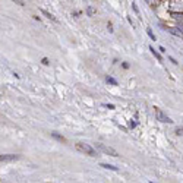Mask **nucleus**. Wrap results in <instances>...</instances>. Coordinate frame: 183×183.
<instances>
[{
    "instance_id": "20",
    "label": "nucleus",
    "mask_w": 183,
    "mask_h": 183,
    "mask_svg": "<svg viewBox=\"0 0 183 183\" xmlns=\"http://www.w3.org/2000/svg\"><path fill=\"white\" fill-rule=\"evenodd\" d=\"M170 60L173 62V63H174V65H177V60H176V59H173V57H170Z\"/></svg>"
},
{
    "instance_id": "16",
    "label": "nucleus",
    "mask_w": 183,
    "mask_h": 183,
    "mask_svg": "<svg viewBox=\"0 0 183 183\" xmlns=\"http://www.w3.org/2000/svg\"><path fill=\"white\" fill-rule=\"evenodd\" d=\"M13 2H15V3H18L19 6H24V5H25V2H24V0H13Z\"/></svg>"
},
{
    "instance_id": "4",
    "label": "nucleus",
    "mask_w": 183,
    "mask_h": 183,
    "mask_svg": "<svg viewBox=\"0 0 183 183\" xmlns=\"http://www.w3.org/2000/svg\"><path fill=\"white\" fill-rule=\"evenodd\" d=\"M167 31L173 35H176V37H183V32L179 29V28H167Z\"/></svg>"
},
{
    "instance_id": "5",
    "label": "nucleus",
    "mask_w": 183,
    "mask_h": 183,
    "mask_svg": "<svg viewBox=\"0 0 183 183\" xmlns=\"http://www.w3.org/2000/svg\"><path fill=\"white\" fill-rule=\"evenodd\" d=\"M9 160H18V155H0V161H9Z\"/></svg>"
},
{
    "instance_id": "13",
    "label": "nucleus",
    "mask_w": 183,
    "mask_h": 183,
    "mask_svg": "<svg viewBox=\"0 0 183 183\" xmlns=\"http://www.w3.org/2000/svg\"><path fill=\"white\" fill-rule=\"evenodd\" d=\"M86 12H88V15H90V16H92V15H94V13H95V10H94V7H88V10H86Z\"/></svg>"
},
{
    "instance_id": "19",
    "label": "nucleus",
    "mask_w": 183,
    "mask_h": 183,
    "mask_svg": "<svg viewBox=\"0 0 183 183\" xmlns=\"http://www.w3.org/2000/svg\"><path fill=\"white\" fill-rule=\"evenodd\" d=\"M104 107H107V109H114V105L113 104H104Z\"/></svg>"
},
{
    "instance_id": "1",
    "label": "nucleus",
    "mask_w": 183,
    "mask_h": 183,
    "mask_svg": "<svg viewBox=\"0 0 183 183\" xmlns=\"http://www.w3.org/2000/svg\"><path fill=\"white\" fill-rule=\"evenodd\" d=\"M76 148H78L81 152L88 154V155H91V157H98V150L97 148H92L91 145L84 144V142H79V144H76Z\"/></svg>"
},
{
    "instance_id": "3",
    "label": "nucleus",
    "mask_w": 183,
    "mask_h": 183,
    "mask_svg": "<svg viewBox=\"0 0 183 183\" xmlns=\"http://www.w3.org/2000/svg\"><path fill=\"white\" fill-rule=\"evenodd\" d=\"M155 117H157L158 122H163V123H173V120H171L167 114H164L161 110H158V109H155Z\"/></svg>"
},
{
    "instance_id": "9",
    "label": "nucleus",
    "mask_w": 183,
    "mask_h": 183,
    "mask_svg": "<svg viewBox=\"0 0 183 183\" xmlns=\"http://www.w3.org/2000/svg\"><path fill=\"white\" fill-rule=\"evenodd\" d=\"M105 81H107L109 84H111V85H117V81H116L114 78H111V76H107V78H105Z\"/></svg>"
},
{
    "instance_id": "14",
    "label": "nucleus",
    "mask_w": 183,
    "mask_h": 183,
    "mask_svg": "<svg viewBox=\"0 0 183 183\" xmlns=\"http://www.w3.org/2000/svg\"><path fill=\"white\" fill-rule=\"evenodd\" d=\"M135 126H136V122H135V120H131V122H129V128H131V129H133Z\"/></svg>"
},
{
    "instance_id": "8",
    "label": "nucleus",
    "mask_w": 183,
    "mask_h": 183,
    "mask_svg": "<svg viewBox=\"0 0 183 183\" xmlns=\"http://www.w3.org/2000/svg\"><path fill=\"white\" fill-rule=\"evenodd\" d=\"M41 12L44 13V15H46L47 18H48V19H51L53 22H57V19H56V18H54V16H53L51 13H48V12H47V10H44V9H41Z\"/></svg>"
},
{
    "instance_id": "17",
    "label": "nucleus",
    "mask_w": 183,
    "mask_h": 183,
    "mask_svg": "<svg viewBox=\"0 0 183 183\" xmlns=\"http://www.w3.org/2000/svg\"><path fill=\"white\" fill-rule=\"evenodd\" d=\"M132 6H133V10H135V12L139 13V10H138V7H136V5H135V3H132Z\"/></svg>"
},
{
    "instance_id": "10",
    "label": "nucleus",
    "mask_w": 183,
    "mask_h": 183,
    "mask_svg": "<svg viewBox=\"0 0 183 183\" xmlns=\"http://www.w3.org/2000/svg\"><path fill=\"white\" fill-rule=\"evenodd\" d=\"M51 136H53V138H56L57 141H62V142H65V138H63V136H60V135H57L56 132H53V133H51Z\"/></svg>"
},
{
    "instance_id": "11",
    "label": "nucleus",
    "mask_w": 183,
    "mask_h": 183,
    "mask_svg": "<svg viewBox=\"0 0 183 183\" xmlns=\"http://www.w3.org/2000/svg\"><path fill=\"white\" fill-rule=\"evenodd\" d=\"M147 34L150 35V38H151V40H154V41H155V35H154V32L151 31V28H147Z\"/></svg>"
},
{
    "instance_id": "12",
    "label": "nucleus",
    "mask_w": 183,
    "mask_h": 183,
    "mask_svg": "<svg viewBox=\"0 0 183 183\" xmlns=\"http://www.w3.org/2000/svg\"><path fill=\"white\" fill-rule=\"evenodd\" d=\"M145 2H147L148 5H151V6H157L158 3H160L158 0H145Z\"/></svg>"
},
{
    "instance_id": "15",
    "label": "nucleus",
    "mask_w": 183,
    "mask_h": 183,
    "mask_svg": "<svg viewBox=\"0 0 183 183\" xmlns=\"http://www.w3.org/2000/svg\"><path fill=\"white\" fill-rule=\"evenodd\" d=\"M176 135H183V128H177V129H176Z\"/></svg>"
},
{
    "instance_id": "2",
    "label": "nucleus",
    "mask_w": 183,
    "mask_h": 183,
    "mask_svg": "<svg viewBox=\"0 0 183 183\" xmlns=\"http://www.w3.org/2000/svg\"><path fill=\"white\" fill-rule=\"evenodd\" d=\"M95 148H97L98 151H101V152H104V154H109V155H113V157H117V151L113 150L111 147H107V145H103V144H95Z\"/></svg>"
},
{
    "instance_id": "6",
    "label": "nucleus",
    "mask_w": 183,
    "mask_h": 183,
    "mask_svg": "<svg viewBox=\"0 0 183 183\" xmlns=\"http://www.w3.org/2000/svg\"><path fill=\"white\" fill-rule=\"evenodd\" d=\"M150 51L152 53L154 56H155V59H157L158 62H161V60H163V57L160 56V53H158V51H155V48H154V47H150Z\"/></svg>"
},
{
    "instance_id": "7",
    "label": "nucleus",
    "mask_w": 183,
    "mask_h": 183,
    "mask_svg": "<svg viewBox=\"0 0 183 183\" xmlns=\"http://www.w3.org/2000/svg\"><path fill=\"white\" fill-rule=\"evenodd\" d=\"M101 167H104V169H107V170H113V171H117V170H119L116 166H111V164H105V163L101 164Z\"/></svg>"
},
{
    "instance_id": "18",
    "label": "nucleus",
    "mask_w": 183,
    "mask_h": 183,
    "mask_svg": "<svg viewBox=\"0 0 183 183\" xmlns=\"http://www.w3.org/2000/svg\"><path fill=\"white\" fill-rule=\"evenodd\" d=\"M41 62H43V65H48V59H46V57L41 60Z\"/></svg>"
}]
</instances>
